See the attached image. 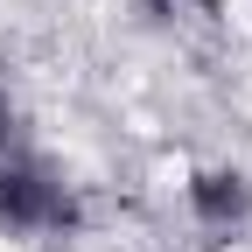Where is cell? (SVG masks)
Here are the masks:
<instances>
[{
    "label": "cell",
    "instance_id": "obj_1",
    "mask_svg": "<svg viewBox=\"0 0 252 252\" xmlns=\"http://www.w3.org/2000/svg\"><path fill=\"white\" fill-rule=\"evenodd\" d=\"M0 224L7 231H63V224H77V203L56 175L28 168V161H0Z\"/></svg>",
    "mask_w": 252,
    "mask_h": 252
},
{
    "label": "cell",
    "instance_id": "obj_2",
    "mask_svg": "<svg viewBox=\"0 0 252 252\" xmlns=\"http://www.w3.org/2000/svg\"><path fill=\"white\" fill-rule=\"evenodd\" d=\"M189 210H196V224H210V231H238L252 217V182L238 168H196L189 175Z\"/></svg>",
    "mask_w": 252,
    "mask_h": 252
},
{
    "label": "cell",
    "instance_id": "obj_3",
    "mask_svg": "<svg viewBox=\"0 0 252 252\" xmlns=\"http://www.w3.org/2000/svg\"><path fill=\"white\" fill-rule=\"evenodd\" d=\"M7 133H14V119H7V98H0V154H7Z\"/></svg>",
    "mask_w": 252,
    "mask_h": 252
},
{
    "label": "cell",
    "instance_id": "obj_4",
    "mask_svg": "<svg viewBox=\"0 0 252 252\" xmlns=\"http://www.w3.org/2000/svg\"><path fill=\"white\" fill-rule=\"evenodd\" d=\"M140 7H147V14H175L182 0H140Z\"/></svg>",
    "mask_w": 252,
    "mask_h": 252
}]
</instances>
